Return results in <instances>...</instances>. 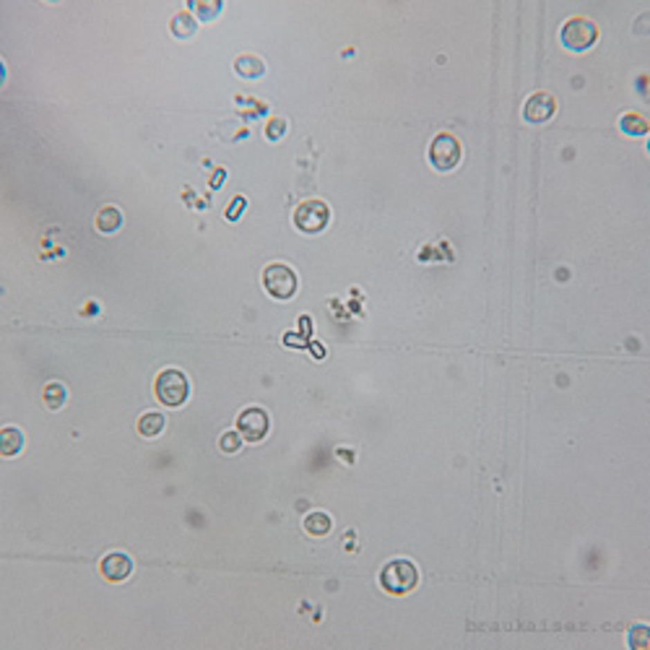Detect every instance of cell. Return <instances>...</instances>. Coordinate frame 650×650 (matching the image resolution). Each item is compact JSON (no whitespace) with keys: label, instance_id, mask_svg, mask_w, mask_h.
<instances>
[{"label":"cell","instance_id":"cell-9","mask_svg":"<svg viewBox=\"0 0 650 650\" xmlns=\"http://www.w3.org/2000/svg\"><path fill=\"white\" fill-rule=\"evenodd\" d=\"M99 572H102V577L109 580V583H123V580L133 572V562H130L128 554L112 552V554H107L105 559L99 562Z\"/></svg>","mask_w":650,"mask_h":650},{"label":"cell","instance_id":"cell-8","mask_svg":"<svg viewBox=\"0 0 650 650\" xmlns=\"http://www.w3.org/2000/svg\"><path fill=\"white\" fill-rule=\"evenodd\" d=\"M554 112H557L554 96L546 94V91H536L523 105V118L528 120V123H546Z\"/></svg>","mask_w":650,"mask_h":650},{"label":"cell","instance_id":"cell-6","mask_svg":"<svg viewBox=\"0 0 650 650\" xmlns=\"http://www.w3.org/2000/svg\"><path fill=\"white\" fill-rule=\"evenodd\" d=\"M331 219V208L325 206L318 198H309V201H302L294 211V224L297 229L307 232V235H315V232H323L325 224Z\"/></svg>","mask_w":650,"mask_h":650},{"label":"cell","instance_id":"cell-17","mask_svg":"<svg viewBox=\"0 0 650 650\" xmlns=\"http://www.w3.org/2000/svg\"><path fill=\"white\" fill-rule=\"evenodd\" d=\"M172 32L177 37H188V34L195 32V21H192L190 13H177L174 21H172Z\"/></svg>","mask_w":650,"mask_h":650},{"label":"cell","instance_id":"cell-10","mask_svg":"<svg viewBox=\"0 0 650 650\" xmlns=\"http://www.w3.org/2000/svg\"><path fill=\"white\" fill-rule=\"evenodd\" d=\"M21 448H24V432L16 429V426H6V429L0 432V453H3L6 458H13L16 453H21Z\"/></svg>","mask_w":650,"mask_h":650},{"label":"cell","instance_id":"cell-3","mask_svg":"<svg viewBox=\"0 0 650 650\" xmlns=\"http://www.w3.org/2000/svg\"><path fill=\"white\" fill-rule=\"evenodd\" d=\"M598 39V26L586 16H572L562 26V44L572 53H583Z\"/></svg>","mask_w":650,"mask_h":650},{"label":"cell","instance_id":"cell-5","mask_svg":"<svg viewBox=\"0 0 650 650\" xmlns=\"http://www.w3.org/2000/svg\"><path fill=\"white\" fill-rule=\"evenodd\" d=\"M263 287L271 297L276 299H291L297 291V273L287 263H271L263 271Z\"/></svg>","mask_w":650,"mask_h":650},{"label":"cell","instance_id":"cell-2","mask_svg":"<svg viewBox=\"0 0 650 650\" xmlns=\"http://www.w3.org/2000/svg\"><path fill=\"white\" fill-rule=\"evenodd\" d=\"M154 393L159 398V404L170 406V408H177L188 401L190 395V383H188V374L182 370H161L156 374V383H154Z\"/></svg>","mask_w":650,"mask_h":650},{"label":"cell","instance_id":"cell-15","mask_svg":"<svg viewBox=\"0 0 650 650\" xmlns=\"http://www.w3.org/2000/svg\"><path fill=\"white\" fill-rule=\"evenodd\" d=\"M42 398H44V404H47V408H60V406L65 404V398H68V390H65L60 383H50V385H44Z\"/></svg>","mask_w":650,"mask_h":650},{"label":"cell","instance_id":"cell-1","mask_svg":"<svg viewBox=\"0 0 650 650\" xmlns=\"http://www.w3.org/2000/svg\"><path fill=\"white\" fill-rule=\"evenodd\" d=\"M419 583V570L411 559H393L383 567L380 572V586L390 593V596H406L411 593Z\"/></svg>","mask_w":650,"mask_h":650},{"label":"cell","instance_id":"cell-11","mask_svg":"<svg viewBox=\"0 0 650 650\" xmlns=\"http://www.w3.org/2000/svg\"><path fill=\"white\" fill-rule=\"evenodd\" d=\"M120 226H123V213H120V208H115V206H105L102 211L96 213V229H99V232L112 235V232H118Z\"/></svg>","mask_w":650,"mask_h":650},{"label":"cell","instance_id":"cell-7","mask_svg":"<svg viewBox=\"0 0 650 650\" xmlns=\"http://www.w3.org/2000/svg\"><path fill=\"white\" fill-rule=\"evenodd\" d=\"M268 426H271V419L260 406H250L237 416V432L247 442H260L268 435Z\"/></svg>","mask_w":650,"mask_h":650},{"label":"cell","instance_id":"cell-12","mask_svg":"<svg viewBox=\"0 0 650 650\" xmlns=\"http://www.w3.org/2000/svg\"><path fill=\"white\" fill-rule=\"evenodd\" d=\"M331 528H333V521H331V515H328V512L315 510L305 518V531H307L309 536H328Z\"/></svg>","mask_w":650,"mask_h":650},{"label":"cell","instance_id":"cell-4","mask_svg":"<svg viewBox=\"0 0 650 650\" xmlns=\"http://www.w3.org/2000/svg\"><path fill=\"white\" fill-rule=\"evenodd\" d=\"M460 156H463V149L453 133H440L429 143V161L440 172H450L453 167H458Z\"/></svg>","mask_w":650,"mask_h":650},{"label":"cell","instance_id":"cell-13","mask_svg":"<svg viewBox=\"0 0 650 650\" xmlns=\"http://www.w3.org/2000/svg\"><path fill=\"white\" fill-rule=\"evenodd\" d=\"M164 424H167V419L159 411H146L138 419V432L143 437H159L161 432H164Z\"/></svg>","mask_w":650,"mask_h":650},{"label":"cell","instance_id":"cell-14","mask_svg":"<svg viewBox=\"0 0 650 650\" xmlns=\"http://www.w3.org/2000/svg\"><path fill=\"white\" fill-rule=\"evenodd\" d=\"M619 125H622V130L629 133V136H642V133H648V120L642 118L640 112H627L624 118L619 120Z\"/></svg>","mask_w":650,"mask_h":650},{"label":"cell","instance_id":"cell-16","mask_svg":"<svg viewBox=\"0 0 650 650\" xmlns=\"http://www.w3.org/2000/svg\"><path fill=\"white\" fill-rule=\"evenodd\" d=\"M235 68H237V73L247 75V78L263 73V63H260L258 57H253V55H242V57H237Z\"/></svg>","mask_w":650,"mask_h":650},{"label":"cell","instance_id":"cell-18","mask_svg":"<svg viewBox=\"0 0 650 650\" xmlns=\"http://www.w3.org/2000/svg\"><path fill=\"white\" fill-rule=\"evenodd\" d=\"M627 642L632 648H645L648 645V627L645 624H635V627L629 629Z\"/></svg>","mask_w":650,"mask_h":650},{"label":"cell","instance_id":"cell-19","mask_svg":"<svg viewBox=\"0 0 650 650\" xmlns=\"http://www.w3.org/2000/svg\"><path fill=\"white\" fill-rule=\"evenodd\" d=\"M240 445H242V435L240 432H224L222 440H219V448L224 450V453H237Z\"/></svg>","mask_w":650,"mask_h":650}]
</instances>
